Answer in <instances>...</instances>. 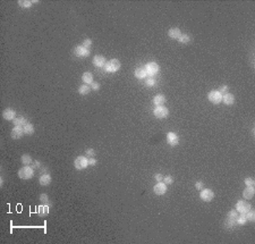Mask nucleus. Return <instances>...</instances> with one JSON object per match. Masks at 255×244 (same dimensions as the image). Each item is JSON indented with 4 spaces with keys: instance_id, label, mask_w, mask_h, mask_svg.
<instances>
[{
    "instance_id": "obj_1",
    "label": "nucleus",
    "mask_w": 255,
    "mask_h": 244,
    "mask_svg": "<svg viewBox=\"0 0 255 244\" xmlns=\"http://www.w3.org/2000/svg\"><path fill=\"white\" fill-rule=\"evenodd\" d=\"M104 67H106V70H107V72L115 73V72H117V70L120 68V62H119V60H117V59H112V60H110L109 62H107V64L104 65Z\"/></svg>"
},
{
    "instance_id": "obj_2",
    "label": "nucleus",
    "mask_w": 255,
    "mask_h": 244,
    "mask_svg": "<svg viewBox=\"0 0 255 244\" xmlns=\"http://www.w3.org/2000/svg\"><path fill=\"white\" fill-rule=\"evenodd\" d=\"M33 174H34L33 168H32V167H28V166H25L24 168H22V169L19 170L18 176H19L21 178H23V179H27V178H31V177L33 176Z\"/></svg>"
},
{
    "instance_id": "obj_3",
    "label": "nucleus",
    "mask_w": 255,
    "mask_h": 244,
    "mask_svg": "<svg viewBox=\"0 0 255 244\" xmlns=\"http://www.w3.org/2000/svg\"><path fill=\"white\" fill-rule=\"evenodd\" d=\"M208 98H209V100L214 104V105H217V104H220L221 101H222V94H221L219 91H211L209 94H208Z\"/></svg>"
},
{
    "instance_id": "obj_4",
    "label": "nucleus",
    "mask_w": 255,
    "mask_h": 244,
    "mask_svg": "<svg viewBox=\"0 0 255 244\" xmlns=\"http://www.w3.org/2000/svg\"><path fill=\"white\" fill-rule=\"evenodd\" d=\"M237 218H238L237 211H235V210L230 211L229 214H228V216H227V220H226V226H227V227L234 226V225H235V224L237 223Z\"/></svg>"
},
{
    "instance_id": "obj_5",
    "label": "nucleus",
    "mask_w": 255,
    "mask_h": 244,
    "mask_svg": "<svg viewBox=\"0 0 255 244\" xmlns=\"http://www.w3.org/2000/svg\"><path fill=\"white\" fill-rule=\"evenodd\" d=\"M236 209L240 214H246V212H248L251 210V204L248 202H246V201H238Z\"/></svg>"
},
{
    "instance_id": "obj_6",
    "label": "nucleus",
    "mask_w": 255,
    "mask_h": 244,
    "mask_svg": "<svg viewBox=\"0 0 255 244\" xmlns=\"http://www.w3.org/2000/svg\"><path fill=\"white\" fill-rule=\"evenodd\" d=\"M153 113H154V116L158 117V118H166V117L168 116V109H167L166 107L159 106V107H157V108L154 109Z\"/></svg>"
},
{
    "instance_id": "obj_7",
    "label": "nucleus",
    "mask_w": 255,
    "mask_h": 244,
    "mask_svg": "<svg viewBox=\"0 0 255 244\" xmlns=\"http://www.w3.org/2000/svg\"><path fill=\"white\" fill-rule=\"evenodd\" d=\"M87 165H89V164H87L86 157L79 156V157L76 158V160H75V167H76V169H84Z\"/></svg>"
},
{
    "instance_id": "obj_8",
    "label": "nucleus",
    "mask_w": 255,
    "mask_h": 244,
    "mask_svg": "<svg viewBox=\"0 0 255 244\" xmlns=\"http://www.w3.org/2000/svg\"><path fill=\"white\" fill-rule=\"evenodd\" d=\"M214 198V193H213L210 189H205L203 191L201 192V199L204 201H206V202H209V201H211Z\"/></svg>"
},
{
    "instance_id": "obj_9",
    "label": "nucleus",
    "mask_w": 255,
    "mask_h": 244,
    "mask_svg": "<svg viewBox=\"0 0 255 244\" xmlns=\"http://www.w3.org/2000/svg\"><path fill=\"white\" fill-rule=\"evenodd\" d=\"M145 68H146V72H147L149 75H154V74H157L159 72V66L155 62H149L145 66Z\"/></svg>"
},
{
    "instance_id": "obj_10",
    "label": "nucleus",
    "mask_w": 255,
    "mask_h": 244,
    "mask_svg": "<svg viewBox=\"0 0 255 244\" xmlns=\"http://www.w3.org/2000/svg\"><path fill=\"white\" fill-rule=\"evenodd\" d=\"M153 190H154V193H155V194H158V195H162V194H164V193L167 192V186H166V184L164 183L159 182V183L154 186Z\"/></svg>"
},
{
    "instance_id": "obj_11",
    "label": "nucleus",
    "mask_w": 255,
    "mask_h": 244,
    "mask_svg": "<svg viewBox=\"0 0 255 244\" xmlns=\"http://www.w3.org/2000/svg\"><path fill=\"white\" fill-rule=\"evenodd\" d=\"M74 52H75V55L78 56V57H87V56L90 55V50L85 49L83 45H79V47H76V48H75Z\"/></svg>"
},
{
    "instance_id": "obj_12",
    "label": "nucleus",
    "mask_w": 255,
    "mask_h": 244,
    "mask_svg": "<svg viewBox=\"0 0 255 244\" xmlns=\"http://www.w3.org/2000/svg\"><path fill=\"white\" fill-rule=\"evenodd\" d=\"M24 134V130L22 126H15V128L11 131V138L13 139H19Z\"/></svg>"
},
{
    "instance_id": "obj_13",
    "label": "nucleus",
    "mask_w": 255,
    "mask_h": 244,
    "mask_svg": "<svg viewBox=\"0 0 255 244\" xmlns=\"http://www.w3.org/2000/svg\"><path fill=\"white\" fill-rule=\"evenodd\" d=\"M167 141H168V143H169L170 145H177L179 140H178L177 134H175V133H168V135H167Z\"/></svg>"
},
{
    "instance_id": "obj_14",
    "label": "nucleus",
    "mask_w": 255,
    "mask_h": 244,
    "mask_svg": "<svg viewBox=\"0 0 255 244\" xmlns=\"http://www.w3.org/2000/svg\"><path fill=\"white\" fill-rule=\"evenodd\" d=\"M146 74H147V72H146V68L144 66H140L135 70V76L137 79H144Z\"/></svg>"
},
{
    "instance_id": "obj_15",
    "label": "nucleus",
    "mask_w": 255,
    "mask_h": 244,
    "mask_svg": "<svg viewBox=\"0 0 255 244\" xmlns=\"http://www.w3.org/2000/svg\"><path fill=\"white\" fill-rule=\"evenodd\" d=\"M15 116H16V113H15L13 109H10V108L6 109V110H4V113H2V117H4L5 119H7V121L14 119Z\"/></svg>"
},
{
    "instance_id": "obj_16",
    "label": "nucleus",
    "mask_w": 255,
    "mask_h": 244,
    "mask_svg": "<svg viewBox=\"0 0 255 244\" xmlns=\"http://www.w3.org/2000/svg\"><path fill=\"white\" fill-rule=\"evenodd\" d=\"M222 101H223L226 105L231 106L234 104V101H235V98H234V96H232L231 93L228 92V93H226V94L222 96Z\"/></svg>"
},
{
    "instance_id": "obj_17",
    "label": "nucleus",
    "mask_w": 255,
    "mask_h": 244,
    "mask_svg": "<svg viewBox=\"0 0 255 244\" xmlns=\"http://www.w3.org/2000/svg\"><path fill=\"white\" fill-rule=\"evenodd\" d=\"M93 64L98 67H102L106 65V59L102 56H95L93 58Z\"/></svg>"
},
{
    "instance_id": "obj_18",
    "label": "nucleus",
    "mask_w": 255,
    "mask_h": 244,
    "mask_svg": "<svg viewBox=\"0 0 255 244\" xmlns=\"http://www.w3.org/2000/svg\"><path fill=\"white\" fill-rule=\"evenodd\" d=\"M168 34L171 39H179L180 38V35H181V32H180V30L179 28H170L169 32H168Z\"/></svg>"
},
{
    "instance_id": "obj_19",
    "label": "nucleus",
    "mask_w": 255,
    "mask_h": 244,
    "mask_svg": "<svg viewBox=\"0 0 255 244\" xmlns=\"http://www.w3.org/2000/svg\"><path fill=\"white\" fill-rule=\"evenodd\" d=\"M164 102H166V96H162V94H158V96H155V98L153 99V104L157 105L158 107H159V106H162Z\"/></svg>"
},
{
    "instance_id": "obj_20",
    "label": "nucleus",
    "mask_w": 255,
    "mask_h": 244,
    "mask_svg": "<svg viewBox=\"0 0 255 244\" xmlns=\"http://www.w3.org/2000/svg\"><path fill=\"white\" fill-rule=\"evenodd\" d=\"M51 183V177L49 174H43L41 177H40V184L41 185H44V186H47V185H49Z\"/></svg>"
},
{
    "instance_id": "obj_21",
    "label": "nucleus",
    "mask_w": 255,
    "mask_h": 244,
    "mask_svg": "<svg viewBox=\"0 0 255 244\" xmlns=\"http://www.w3.org/2000/svg\"><path fill=\"white\" fill-rule=\"evenodd\" d=\"M13 123H14V125H15V126H22V125H25V124H27L26 119L24 118V117H23V116L15 117V118L13 119Z\"/></svg>"
},
{
    "instance_id": "obj_22",
    "label": "nucleus",
    "mask_w": 255,
    "mask_h": 244,
    "mask_svg": "<svg viewBox=\"0 0 255 244\" xmlns=\"http://www.w3.org/2000/svg\"><path fill=\"white\" fill-rule=\"evenodd\" d=\"M243 195H244L245 199H252L253 195H254V189L253 187H246L243 192Z\"/></svg>"
},
{
    "instance_id": "obj_23",
    "label": "nucleus",
    "mask_w": 255,
    "mask_h": 244,
    "mask_svg": "<svg viewBox=\"0 0 255 244\" xmlns=\"http://www.w3.org/2000/svg\"><path fill=\"white\" fill-rule=\"evenodd\" d=\"M23 130H24V134H28V135H31V134H33L34 133L33 125L30 124V123H27V124H25V125L23 126Z\"/></svg>"
},
{
    "instance_id": "obj_24",
    "label": "nucleus",
    "mask_w": 255,
    "mask_h": 244,
    "mask_svg": "<svg viewBox=\"0 0 255 244\" xmlns=\"http://www.w3.org/2000/svg\"><path fill=\"white\" fill-rule=\"evenodd\" d=\"M83 81H84L85 83H93V75H92V73H90V72H85L84 74H83Z\"/></svg>"
},
{
    "instance_id": "obj_25",
    "label": "nucleus",
    "mask_w": 255,
    "mask_h": 244,
    "mask_svg": "<svg viewBox=\"0 0 255 244\" xmlns=\"http://www.w3.org/2000/svg\"><path fill=\"white\" fill-rule=\"evenodd\" d=\"M91 91V87H89V85H86V84H83V85H81L79 89H78V92L81 93V94H87L89 92Z\"/></svg>"
},
{
    "instance_id": "obj_26",
    "label": "nucleus",
    "mask_w": 255,
    "mask_h": 244,
    "mask_svg": "<svg viewBox=\"0 0 255 244\" xmlns=\"http://www.w3.org/2000/svg\"><path fill=\"white\" fill-rule=\"evenodd\" d=\"M38 212H39L40 216L48 215V212H49V208H48V206H40V207L38 208Z\"/></svg>"
},
{
    "instance_id": "obj_27",
    "label": "nucleus",
    "mask_w": 255,
    "mask_h": 244,
    "mask_svg": "<svg viewBox=\"0 0 255 244\" xmlns=\"http://www.w3.org/2000/svg\"><path fill=\"white\" fill-rule=\"evenodd\" d=\"M246 221H247L246 214H242L240 216H238V218H237V223H238V224H240V225H244Z\"/></svg>"
},
{
    "instance_id": "obj_28",
    "label": "nucleus",
    "mask_w": 255,
    "mask_h": 244,
    "mask_svg": "<svg viewBox=\"0 0 255 244\" xmlns=\"http://www.w3.org/2000/svg\"><path fill=\"white\" fill-rule=\"evenodd\" d=\"M22 162H23L24 165H28V164H31V162H32V158H31V156H28V155H24V156H22Z\"/></svg>"
},
{
    "instance_id": "obj_29",
    "label": "nucleus",
    "mask_w": 255,
    "mask_h": 244,
    "mask_svg": "<svg viewBox=\"0 0 255 244\" xmlns=\"http://www.w3.org/2000/svg\"><path fill=\"white\" fill-rule=\"evenodd\" d=\"M189 41H191V36L187 34L180 35V38H179V42H181V43H187Z\"/></svg>"
},
{
    "instance_id": "obj_30",
    "label": "nucleus",
    "mask_w": 255,
    "mask_h": 244,
    "mask_svg": "<svg viewBox=\"0 0 255 244\" xmlns=\"http://www.w3.org/2000/svg\"><path fill=\"white\" fill-rule=\"evenodd\" d=\"M18 5L19 6H22V7H31L32 6V1H24V0H21V1H18Z\"/></svg>"
},
{
    "instance_id": "obj_31",
    "label": "nucleus",
    "mask_w": 255,
    "mask_h": 244,
    "mask_svg": "<svg viewBox=\"0 0 255 244\" xmlns=\"http://www.w3.org/2000/svg\"><path fill=\"white\" fill-rule=\"evenodd\" d=\"M245 184H246V186H248V187H253V186L255 185V181L253 179V178L248 177V178L245 179Z\"/></svg>"
},
{
    "instance_id": "obj_32",
    "label": "nucleus",
    "mask_w": 255,
    "mask_h": 244,
    "mask_svg": "<svg viewBox=\"0 0 255 244\" xmlns=\"http://www.w3.org/2000/svg\"><path fill=\"white\" fill-rule=\"evenodd\" d=\"M246 218H247V220H251V221H253L254 220V218H255V212L254 211H248V212H246Z\"/></svg>"
},
{
    "instance_id": "obj_33",
    "label": "nucleus",
    "mask_w": 255,
    "mask_h": 244,
    "mask_svg": "<svg viewBox=\"0 0 255 244\" xmlns=\"http://www.w3.org/2000/svg\"><path fill=\"white\" fill-rule=\"evenodd\" d=\"M91 44H92V41L90 40V39H86L84 42H83V47H84L85 49H90V47H91Z\"/></svg>"
},
{
    "instance_id": "obj_34",
    "label": "nucleus",
    "mask_w": 255,
    "mask_h": 244,
    "mask_svg": "<svg viewBox=\"0 0 255 244\" xmlns=\"http://www.w3.org/2000/svg\"><path fill=\"white\" fill-rule=\"evenodd\" d=\"M219 92H220L222 96H223V94H226V93H228V87H226V85H222V87H220V90H219Z\"/></svg>"
},
{
    "instance_id": "obj_35",
    "label": "nucleus",
    "mask_w": 255,
    "mask_h": 244,
    "mask_svg": "<svg viewBox=\"0 0 255 244\" xmlns=\"http://www.w3.org/2000/svg\"><path fill=\"white\" fill-rule=\"evenodd\" d=\"M163 181H164V184L167 185V184H171L172 183V177L171 176H166V177H163Z\"/></svg>"
},
{
    "instance_id": "obj_36",
    "label": "nucleus",
    "mask_w": 255,
    "mask_h": 244,
    "mask_svg": "<svg viewBox=\"0 0 255 244\" xmlns=\"http://www.w3.org/2000/svg\"><path fill=\"white\" fill-rule=\"evenodd\" d=\"M94 156V151L92 149H87L86 150V157L87 158H92Z\"/></svg>"
},
{
    "instance_id": "obj_37",
    "label": "nucleus",
    "mask_w": 255,
    "mask_h": 244,
    "mask_svg": "<svg viewBox=\"0 0 255 244\" xmlns=\"http://www.w3.org/2000/svg\"><path fill=\"white\" fill-rule=\"evenodd\" d=\"M155 84V79H152V77H150V79L146 81V85H149V87H152Z\"/></svg>"
},
{
    "instance_id": "obj_38",
    "label": "nucleus",
    "mask_w": 255,
    "mask_h": 244,
    "mask_svg": "<svg viewBox=\"0 0 255 244\" xmlns=\"http://www.w3.org/2000/svg\"><path fill=\"white\" fill-rule=\"evenodd\" d=\"M40 200H41V202H43V203H47V202H48V196H47V194H41Z\"/></svg>"
},
{
    "instance_id": "obj_39",
    "label": "nucleus",
    "mask_w": 255,
    "mask_h": 244,
    "mask_svg": "<svg viewBox=\"0 0 255 244\" xmlns=\"http://www.w3.org/2000/svg\"><path fill=\"white\" fill-rule=\"evenodd\" d=\"M87 164L91 166H94L96 164V161H95V159H93V158H89V159H87Z\"/></svg>"
},
{
    "instance_id": "obj_40",
    "label": "nucleus",
    "mask_w": 255,
    "mask_h": 244,
    "mask_svg": "<svg viewBox=\"0 0 255 244\" xmlns=\"http://www.w3.org/2000/svg\"><path fill=\"white\" fill-rule=\"evenodd\" d=\"M195 186L197 190H202V189H203V183H202V182H197V183L195 184Z\"/></svg>"
},
{
    "instance_id": "obj_41",
    "label": "nucleus",
    "mask_w": 255,
    "mask_h": 244,
    "mask_svg": "<svg viewBox=\"0 0 255 244\" xmlns=\"http://www.w3.org/2000/svg\"><path fill=\"white\" fill-rule=\"evenodd\" d=\"M154 177H155V179H157L158 182H161L162 179H163V176H162L161 174H157L155 176H154Z\"/></svg>"
},
{
    "instance_id": "obj_42",
    "label": "nucleus",
    "mask_w": 255,
    "mask_h": 244,
    "mask_svg": "<svg viewBox=\"0 0 255 244\" xmlns=\"http://www.w3.org/2000/svg\"><path fill=\"white\" fill-rule=\"evenodd\" d=\"M99 87H100L99 83H92V89L93 90H99Z\"/></svg>"
},
{
    "instance_id": "obj_43",
    "label": "nucleus",
    "mask_w": 255,
    "mask_h": 244,
    "mask_svg": "<svg viewBox=\"0 0 255 244\" xmlns=\"http://www.w3.org/2000/svg\"><path fill=\"white\" fill-rule=\"evenodd\" d=\"M40 166H41V164H40V162H38V161H34L33 165H32V168H39Z\"/></svg>"
}]
</instances>
